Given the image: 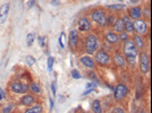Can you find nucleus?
Masks as SVG:
<instances>
[{"mask_svg":"<svg viewBox=\"0 0 152 113\" xmlns=\"http://www.w3.org/2000/svg\"><path fill=\"white\" fill-rule=\"evenodd\" d=\"M106 40L109 43H116L118 41V35L114 32H109V33L106 34Z\"/></svg>","mask_w":152,"mask_h":113,"instance_id":"nucleus-19","label":"nucleus"},{"mask_svg":"<svg viewBox=\"0 0 152 113\" xmlns=\"http://www.w3.org/2000/svg\"><path fill=\"white\" fill-rule=\"evenodd\" d=\"M108 8L113 9V10H121V9H124L125 6L124 5H111V6H109Z\"/></svg>","mask_w":152,"mask_h":113,"instance_id":"nucleus-26","label":"nucleus"},{"mask_svg":"<svg viewBox=\"0 0 152 113\" xmlns=\"http://www.w3.org/2000/svg\"><path fill=\"white\" fill-rule=\"evenodd\" d=\"M99 49V41L98 38L94 34H90L86 38V43H85V51L89 54H93L95 51Z\"/></svg>","mask_w":152,"mask_h":113,"instance_id":"nucleus-1","label":"nucleus"},{"mask_svg":"<svg viewBox=\"0 0 152 113\" xmlns=\"http://www.w3.org/2000/svg\"><path fill=\"white\" fill-rule=\"evenodd\" d=\"M9 89H10L13 93H15V94H24V93H27V92L30 91L28 85H26V84H20L19 82L10 83Z\"/></svg>","mask_w":152,"mask_h":113,"instance_id":"nucleus-3","label":"nucleus"},{"mask_svg":"<svg viewBox=\"0 0 152 113\" xmlns=\"http://www.w3.org/2000/svg\"><path fill=\"white\" fill-rule=\"evenodd\" d=\"M133 43L136 49H142L143 45H144V42H143V40H142V38H141L140 35H135V36H134Z\"/></svg>","mask_w":152,"mask_h":113,"instance_id":"nucleus-21","label":"nucleus"},{"mask_svg":"<svg viewBox=\"0 0 152 113\" xmlns=\"http://www.w3.org/2000/svg\"><path fill=\"white\" fill-rule=\"evenodd\" d=\"M92 110L94 113H102V109H101V104H100V101L99 100H94L92 102Z\"/></svg>","mask_w":152,"mask_h":113,"instance_id":"nucleus-22","label":"nucleus"},{"mask_svg":"<svg viewBox=\"0 0 152 113\" xmlns=\"http://www.w3.org/2000/svg\"><path fill=\"white\" fill-rule=\"evenodd\" d=\"M133 27L134 31H136L139 34H145L146 31H148V26H146V23L144 20H135V23H133Z\"/></svg>","mask_w":152,"mask_h":113,"instance_id":"nucleus-7","label":"nucleus"},{"mask_svg":"<svg viewBox=\"0 0 152 113\" xmlns=\"http://www.w3.org/2000/svg\"><path fill=\"white\" fill-rule=\"evenodd\" d=\"M94 87H95V84H93V83L86 84V89H91V88H94Z\"/></svg>","mask_w":152,"mask_h":113,"instance_id":"nucleus-32","label":"nucleus"},{"mask_svg":"<svg viewBox=\"0 0 152 113\" xmlns=\"http://www.w3.org/2000/svg\"><path fill=\"white\" fill-rule=\"evenodd\" d=\"M115 62L117 66H119V67H125V64H126V59L124 58V56H121V54H116L115 56Z\"/></svg>","mask_w":152,"mask_h":113,"instance_id":"nucleus-20","label":"nucleus"},{"mask_svg":"<svg viewBox=\"0 0 152 113\" xmlns=\"http://www.w3.org/2000/svg\"><path fill=\"white\" fill-rule=\"evenodd\" d=\"M80 61H81V63H82L84 67H86V68H89V69H93L95 66L94 60H93L91 56H83L82 58L80 59Z\"/></svg>","mask_w":152,"mask_h":113,"instance_id":"nucleus-13","label":"nucleus"},{"mask_svg":"<svg viewBox=\"0 0 152 113\" xmlns=\"http://www.w3.org/2000/svg\"><path fill=\"white\" fill-rule=\"evenodd\" d=\"M113 30H114V33H123V32H124V23H123V19L121 18L116 19V22L113 24Z\"/></svg>","mask_w":152,"mask_h":113,"instance_id":"nucleus-16","label":"nucleus"},{"mask_svg":"<svg viewBox=\"0 0 152 113\" xmlns=\"http://www.w3.org/2000/svg\"><path fill=\"white\" fill-rule=\"evenodd\" d=\"M51 88H52V93H53V95H56V84H55V83H52Z\"/></svg>","mask_w":152,"mask_h":113,"instance_id":"nucleus-34","label":"nucleus"},{"mask_svg":"<svg viewBox=\"0 0 152 113\" xmlns=\"http://www.w3.org/2000/svg\"><path fill=\"white\" fill-rule=\"evenodd\" d=\"M111 113H125V111H124L121 106H116V107H114V110H113Z\"/></svg>","mask_w":152,"mask_h":113,"instance_id":"nucleus-30","label":"nucleus"},{"mask_svg":"<svg viewBox=\"0 0 152 113\" xmlns=\"http://www.w3.org/2000/svg\"><path fill=\"white\" fill-rule=\"evenodd\" d=\"M45 38H42V36L39 38V43H40L41 46H45V44H43V41H45Z\"/></svg>","mask_w":152,"mask_h":113,"instance_id":"nucleus-33","label":"nucleus"},{"mask_svg":"<svg viewBox=\"0 0 152 113\" xmlns=\"http://www.w3.org/2000/svg\"><path fill=\"white\" fill-rule=\"evenodd\" d=\"M64 38H65V34L61 33V34H60V36H59V45H60V48H61V49L65 48V44H64Z\"/></svg>","mask_w":152,"mask_h":113,"instance_id":"nucleus-29","label":"nucleus"},{"mask_svg":"<svg viewBox=\"0 0 152 113\" xmlns=\"http://www.w3.org/2000/svg\"><path fill=\"white\" fill-rule=\"evenodd\" d=\"M26 62H27L28 66H33V64L35 63V59L32 56H26Z\"/></svg>","mask_w":152,"mask_h":113,"instance_id":"nucleus-27","label":"nucleus"},{"mask_svg":"<svg viewBox=\"0 0 152 113\" xmlns=\"http://www.w3.org/2000/svg\"><path fill=\"white\" fill-rule=\"evenodd\" d=\"M91 22L88 17H82V18L78 20V30L82 32H88L91 30Z\"/></svg>","mask_w":152,"mask_h":113,"instance_id":"nucleus-8","label":"nucleus"},{"mask_svg":"<svg viewBox=\"0 0 152 113\" xmlns=\"http://www.w3.org/2000/svg\"><path fill=\"white\" fill-rule=\"evenodd\" d=\"M14 109H15L14 103H7L6 105L2 107V113H12Z\"/></svg>","mask_w":152,"mask_h":113,"instance_id":"nucleus-23","label":"nucleus"},{"mask_svg":"<svg viewBox=\"0 0 152 113\" xmlns=\"http://www.w3.org/2000/svg\"><path fill=\"white\" fill-rule=\"evenodd\" d=\"M77 42H78V32L76 30H73L69 33V44L72 46V49H76Z\"/></svg>","mask_w":152,"mask_h":113,"instance_id":"nucleus-14","label":"nucleus"},{"mask_svg":"<svg viewBox=\"0 0 152 113\" xmlns=\"http://www.w3.org/2000/svg\"><path fill=\"white\" fill-rule=\"evenodd\" d=\"M53 61H55V59H53L52 56H49V58H48V70H49V71H51V68H52Z\"/></svg>","mask_w":152,"mask_h":113,"instance_id":"nucleus-28","label":"nucleus"},{"mask_svg":"<svg viewBox=\"0 0 152 113\" xmlns=\"http://www.w3.org/2000/svg\"><path fill=\"white\" fill-rule=\"evenodd\" d=\"M128 13H129V18L139 20V19L141 18V16H142V9H141V7H139V6L132 7Z\"/></svg>","mask_w":152,"mask_h":113,"instance_id":"nucleus-12","label":"nucleus"},{"mask_svg":"<svg viewBox=\"0 0 152 113\" xmlns=\"http://www.w3.org/2000/svg\"><path fill=\"white\" fill-rule=\"evenodd\" d=\"M140 113H144V112H143V111H141V112H140Z\"/></svg>","mask_w":152,"mask_h":113,"instance_id":"nucleus-35","label":"nucleus"},{"mask_svg":"<svg viewBox=\"0 0 152 113\" xmlns=\"http://www.w3.org/2000/svg\"><path fill=\"white\" fill-rule=\"evenodd\" d=\"M9 4H4L0 7V25L4 24L6 22L7 17H8V13H9Z\"/></svg>","mask_w":152,"mask_h":113,"instance_id":"nucleus-10","label":"nucleus"},{"mask_svg":"<svg viewBox=\"0 0 152 113\" xmlns=\"http://www.w3.org/2000/svg\"><path fill=\"white\" fill-rule=\"evenodd\" d=\"M34 38H35V34L34 33H28L26 35V43H27V46H32V44L34 42Z\"/></svg>","mask_w":152,"mask_h":113,"instance_id":"nucleus-24","label":"nucleus"},{"mask_svg":"<svg viewBox=\"0 0 152 113\" xmlns=\"http://www.w3.org/2000/svg\"><path fill=\"white\" fill-rule=\"evenodd\" d=\"M35 103V97L33 94H24L20 97V104L24 106H31Z\"/></svg>","mask_w":152,"mask_h":113,"instance_id":"nucleus-9","label":"nucleus"},{"mask_svg":"<svg viewBox=\"0 0 152 113\" xmlns=\"http://www.w3.org/2000/svg\"><path fill=\"white\" fill-rule=\"evenodd\" d=\"M127 94H128V88H127L126 85H124V84H118V85L115 87V92H114L115 100L121 101L124 97H126Z\"/></svg>","mask_w":152,"mask_h":113,"instance_id":"nucleus-5","label":"nucleus"},{"mask_svg":"<svg viewBox=\"0 0 152 113\" xmlns=\"http://www.w3.org/2000/svg\"><path fill=\"white\" fill-rule=\"evenodd\" d=\"M95 61H96V63H99V64H101V66H107V64H109V62H110V56H109V54H108L107 52L100 50L96 52Z\"/></svg>","mask_w":152,"mask_h":113,"instance_id":"nucleus-6","label":"nucleus"},{"mask_svg":"<svg viewBox=\"0 0 152 113\" xmlns=\"http://www.w3.org/2000/svg\"><path fill=\"white\" fill-rule=\"evenodd\" d=\"M141 71L142 74H146L149 71V58L144 52L141 53Z\"/></svg>","mask_w":152,"mask_h":113,"instance_id":"nucleus-11","label":"nucleus"},{"mask_svg":"<svg viewBox=\"0 0 152 113\" xmlns=\"http://www.w3.org/2000/svg\"><path fill=\"white\" fill-rule=\"evenodd\" d=\"M121 19H123V23H124V30H126V33H133L134 27L131 18L128 16H124V18Z\"/></svg>","mask_w":152,"mask_h":113,"instance_id":"nucleus-15","label":"nucleus"},{"mask_svg":"<svg viewBox=\"0 0 152 113\" xmlns=\"http://www.w3.org/2000/svg\"><path fill=\"white\" fill-rule=\"evenodd\" d=\"M118 40H121V41H123V42H126V41H128V34H127L126 32L124 33H121V35L118 36Z\"/></svg>","mask_w":152,"mask_h":113,"instance_id":"nucleus-25","label":"nucleus"},{"mask_svg":"<svg viewBox=\"0 0 152 113\" xmlns=\"http://www.w3.org/2000/svg\"><path fill=\"white\" fill-rule=\"evenodd\" d=\"M43 112V107L41 104H33L30 107H27L24 113H42Z\"/></svg>","mask_w":152,"mask_h":113,"instance_id":"nucleus-17","label":"nucleus"},{"mask_svg":"<svg viewBox=\"0 0 152 113\" xmlns=\"http://www.w3.org/2000/svg\"><path fill=\"white\" fill-rule=\"evenodd\" d=\"M28 88H30V91L33 94H41L42 93V88H41V86L39 85L38 83H31L28 85Z\"/></svg>","mask_w":152,"mask_h":113,"instance_id":"nucleus-18","label":"nucleus"},{"mask_svg":"<svg viewBox=\"0 0 152 113\" xmlns=\"http://www.w3.org/2000/svg\"><path fill=\"white\" fill-rule=\"evenodd\" d=\"M0 113H1V112H0Z\"/></svg>","mask_w":152,"mask_h":113,"instance_id":"nucleus-36","label":"nucleus"},{"mask_svg":"<svg viewBox=\"0 0 152 113\" xmlns=\"http://www.w3.org/2000/svg\"><path fill=\"white\" fill-rule=\"evenodd\" d=\"M123 50H124V54L125 56L128 59H135L136 56H137V49L135 48L133 41H126L124 43V46H123Z\"/></svg>","mask_w":152,"mask_h":113,"instance_id":"nucleus-2","label":"nucleus"},{"mask_svg":"<svg viewBox=\"0 0 152 113\" xmlns=\"http://www.w3.org/2000/svg\"><path fill=\"white\" fill-rule=\"evenodd\" d=\"M72 76H73V77H74L75 79H77V78H80V77H81L77 70H73V71H72Z\"/></svg>","mask_w":152,"mask_h":113,"instance_id":"nucleus-31","label":"nucleus"},{"mask_svg":"<svg viewBox=\"0 0 152 113\" xmlns=\"http://www.w3.org/2000/svg\"><path fill=\"white\" fill-rule=\"evenodd\" d=\"M91 18L92 20H94L95 23H98L100 26L107 25V16L102 10H94L91 13Z\"/></svg>","mask_w":152,"mask_h":113,"instance_id":"nucleus-4","label":"nucleus"}]
</instances>
